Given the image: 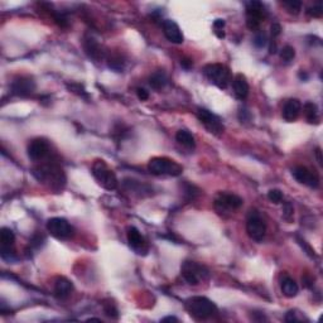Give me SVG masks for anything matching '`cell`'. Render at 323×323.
I'll use <instances>...</instances> for the list:
<instances>
[{
  "label": "cell",
  "instance_id": "1",
  "mask_svg": "<svg viewBox=\"0 0 323 323\" xmlns=\"http://www.w3.org/2000/svg\"><path fill=\"white\" fill-rule=\"evenodd\" d=\"M32 173L42 183L48 182L51 187L54 188V190H61L65 186V173H63L62 168L58 167L54 163H48V164H42L35 167Z\"/></svg>",
  "mask_w": 323,
  "mask_h": 323
},
{
  "label": "cell",
  "instance_id": "2",
  "mask_svg": "<svg viewBox=\"0 0 323 323\" xmlns=\"http://www.w3.org/2000/svg\"><path fill=\"white\" fill-rule=\"evenodd\" d=\"M187 311L196 320H208L217 314V307L206 297H192L186 303Z\"/></svg>",
  "mask_w": 323,
  "mask_h": 323
},
{
  "label": "cell",
  "instance_id": "3",
  "mask_svg": "<svg viewBox=\"0 0 323 323\" xmlns=\"http://www.w3.org/2000/svg\"><path fill=\"white\" fill-rule=\"evenodd\" d=\"M182 278L190 286H198L201 282H205L210 278V270L205 265L192 260H186L180 267Z\"/></svg>",
  "mask_w": 323,
  "mask_h": 323
},
{
  "label": "cell",
  "instance_id": "4",
  "mask_svg": "<svg viewBox=\"0 0 323 323\" xmlns=\"http://www.w3.org/2000/svg\"><path fill=\"white\" fill-rule=\"evenodd\" d=\"M148 169L150 173L156 176H172V177H177L183 172L182 165L178 164L173 159L165 158V157H156L150 159L148 163Z\"/></svg>",
  "mask_w": 323,
  "mask_h": 323
},
{
  "label": "cell",
  "instance_id": "5",
  "mask_svg": "<svg viewBox=\"0 0 323 323\" xmlns=\"http://www.w3.org/2000/svg\"><path fill=\"white\" fill-rule=\"evenodd\" d=\"M203 73L208 78L210 82L217 86L218 89L225 90L231 81V72L229 67L221 63H210L206 65L203 69Z\"/></svg>",
  "mask_w": 323,
  "mask_h": 323
},
{
  "label": "cell",
  "instance_id": "6",
  "mask_svg": "<svg viewBox=\"0 0 323 323\" xmlns=\"http://www.w3.org/2000/svg\"><path fill=\"white\" fill-rule=\"evenodd\" d=\"M92 174L95 179L99 182L101 187L108 191H114L118 187V178L116 174L108 167L104 161H95L92 164Z\"/></svg>",
  "mask_w": 323,
  "mask_h": 323
},
{
  "label": "cell",
  "instance_id": "7",
  "mask_svg": "<svg viewBox=\"0 0 323 323\" xmlns=\"http://www.w3.org/2000/svg\"><path fill=\"white\" fill-rule=\"evenodd\" d=\"M246 233L250 239L256 242H261L265 237L267 224L258 210L249 211L248 218H246Z\"/></svg>",
  "mask_w": 323,
  "mask_h": 323
},
{
  "label": "cell",
  "instance_id": "8",
  "mask_svg": "<svg viewBox=\"0 0 323 323\" xmlns=\"http://www.w3.org/2000/svg\"><path fill=\"white\" fill-rule=\"evenodd\" d=\"M267 8L260 1H250L246 5V25L249 29L256 31L260 27L261 22L267 17Z\"/></svg>",
  "mask_w": 323,
  "mask_h": 323
},
{
  "label": "cell",
  "instance_id": "9",
  "mask_svg": "<svg viewBox=\"0 0 323 323\" xmlns=\"http://www.w3.org/2000/svg\"><path fill=\"white\" fill-rule=\"evenodd\" d=\"M47 230L53 237L59 240L71 239L75 233L69 221L62 217H53L47 221Z\"/></svg>",
  "mask_w": 323,
  "mask_h": 323
},
{
  "label": "cell",
  "instance_id": "10",
  "mask_svg": "<svg viewBox=\"0 0 323 323\" xmlns=\"http://www.w3.org/2000/svg\"><path fill=\"white\" fill-rule=\"evenodd\" d=\"M242 206V198L233 193L221 192L215 198V208L218 214H231Z\"/></svg>",
  "mask_w": 323,
  "mask_h": 323
},
{
  "label": "cell",
  "instance_id": "11",
  "mask_svg": "<svg viewBox=\"0 0 323 323\" xmlns=\"http://www.w3.org/2000/svg\"><path fill=\"white\" fill-rule=\"evenodd\" d=\"M0 242H1V249L0 254L1 259L8 263H13L17 260V255L14 251V242H16V235L10 229L3 227L0 230Z\"/></svg>",
  "mask_w": 323,
  "mask_h": 323
},
{
  "label": "cell",
  "instance_id": "12",
  "mask_svg": "<svg viewBox=\"0 0 323 323\" xmlns=\"http://www.w3.org/2000/svg\"><path fill=\"white\" fill-rule=\"evenodd\" d=\"M197 118L201 121V124L214 135L220 137L221 134L224 133L225 126L222 124V120L217 115H215L214 112L206 109H198L197 110Z\"/></svg>",
  "mask_w": 323,
  "mask_h": 323
},
{
  "label": "cell",
  "instance_id": "13",
  "mask_svg": "<svg viewBox=\"0 0 323 323\" xmlns=\"http://www.w3.org/2000/svg\"><path fill=\"white\" fill-rule=\"evenodd\" d=\"M293 177L295 178L297 182H299L301 184H305V186L311 187V188H318L320 187V177L316 172L308 169L307 167H298L293 168L292 171Z\"/></svg>",
  "mask_w": 323,
  "mask_h": 323
},
{
  "label": "cell",
  "instance_id": "14",
  "mask_svg": "<svg viewBox=\"0 0 323 323\" xmlns=\"http://www.w3.org/2000/svg\"><path fill=\"white\" fill-rule=\"evenodd\" d=\"M127 242H129V246L138 255H146L148 251H149L148 242H146V240L144 239L143 235L140 233V231L138 230L137 227L130 226L127 229Z\"/></svg>",
  "mask_w": 323,
  "mask_h": 323
},
{
  "label": "cell",
  "instance_id": "15",
  "mask_svg": "<svg viewBox=\"0 0 323 323\" xmlns=\"http://www.w3.org/2000/svg\"><path fill=\"white\" fill-rule=\"evenodd\" d=\"M27 152H28V157L31 161L33 162L44 161L51 152L50 144L47 143L44 139L38 138V139L32 140L31 143H29Z\"/></svg>",
  "mask_w": 323,
  "mask_h": 323
},
{
  "label": "cell",
  "instance_id": "16",
  "mask_svg": "<svg viewBox=\"0 0 323 323\" xmlns=\"http://www.w3.org/2000/svg\"><path fill=\"white\" fill-rule=\"evenodd\" d=\"M36 90V82L33 78L25 77V76H20V77L16 78L10 85V91L13 95L20 97H25L31 95L33 91Z\"/></svg>",
  "mask_w": 323,
  "mask_h": 323
},
{
  "label": "cell",
  "instance_id": "17",
  "mask_svg": "<svg viewBox=\"0 0 323 323\" xmlns=\"http://www.w3.org/2000/svg\"><path fill=\"white\" fill-rule=\"evenodd\" d=\"M163 33H164L165 38H167L169 42L174 44H182L183 43V33L180 31L179 25L174 20L171 19H167L163 22Z\"/></svg>",
  "mask_w": 323,
  "mask_h": 323
},
{
  "label": "cell",
  "instance_id": "18",
  "mask_svg": "<svg viewBox=\"0 0 323 323\" xmlns=\"http://www.w3.org/2000/svg\"><path fill=\"white\" fill-rule=\"evenodd\" d=\"M82 47H84L85 53L87 54L89 58H91L95 62H99L104 58V51L103 47L100 46V43L93 37H86L82 42Z\"/></svg>",
  "mask_w": 323,
  "mask_h": 323
},
{
  "label": "cell",
  "instance_id": "19",
  "mask_svg": "<svg viewBox=\"0 0 323 323\" xmlns=\"http://www.w3.org/2000/svg\"><path fill=\"white\" fill-rule=\"evenodd\" d=\"M302 111V104L298 99H290L284 104L282 115L284 120L294 121L298 119L299 114Z\"/></svg>",
  "mask_w": 323,
  "mask_h": 323
},
{
  "label": "cell",
  "instance_id": "20",
  "mask_svg": "<svg viewBox=\"0 0 323 323\" xmlns=\"http://www.w3.org/2000/svg\"><path fill=\"white\" fill-rule=\"evenodd\" d=\"M233 87L235 96L239 100H244L249 95V84L246 77L242 73H237L233 80Z\"/></svg>",
  "mask_w": 323,
  "mask_h": 323
},
{
  "label": "cell",
  "instance_id": "21",
  "mask_svg": "<svg viewBox=\"0 0 323 323\" xmlns=\"http://www.w3.org/2000/svg\"><path fill=\"white\" fill-rule=\"evenodd\" d=\"M72 290H73V284H72V282H70V280L65 277L57 278L56 282H54V294H56L57 298H67L72 293Z\"/></svg>",
  "mask_w": 323,
  "mask_h": 323
},
{
  "label": "cell",
  "instance_id": "22",
  "mask_svg": "<svg viewBox=\"0 0 323 323\" xmlns=\"http://www.w3.org/2000/svg\"><path fill=\"white\" fill-rule=\"evenodd\" d=\"M176 140L179 145H182L186 149L193 150L196 148V140L195 137L188 130H184V129H180L176 134Z\"/></svg>",
  "mask_w": 323,
  "mask_h": 323
},
{
  "label": "cell",
  "instance_id": "23",
  "mask_svg": "<svg viewBox=\"0 0 323 323\" xmlns=\"http://www.w3.org/2000/svg\"><path fill=\"white\" fill-rule=\"evenodd\" d=\"M168 84V77L163 70H158V71L153 72L152 76L149 77V85L154 90H162L164 89L165 85Z\"/></svg>",
  "mask_w": 323,
  "mask_h": 323
},
{
  "label": "cell",
  "instance_id": "24",
  "mask_svg": "<svg viewBox=\"0 0 323 323\" xmlns=\"http://www.w3.org/2000/svg\"><path fill=\"white\" fill-rule=\"evenodd\" d=\"M280 287H282L283 294L286 295L287 298H293V297H295L299 292L298 284L295 283L294 279H292V278L289 277H286L282 280Z\"/></svg>",
  "mask_w": 323,
  "mask_h": 323
},
{
  "label": "cell",
  "instance_id": "25",
  "mask_svg": "<svg viewBox=\"0 0 323 323\" xmlns=\"http://www.w3.org/2000/svg\"><path fill=\"white\" fill-rule=\"evenodd\" d=\"M123 184H124V187L127 191H130V192L134 193H139V195H144L143 192H152L150 187H148L146 184L140 183L139 180L131 179V178H125Z\"/></svg>",
  "mask_w": 323,
  "mask_h": 323
},
{
  "label": "cell",
  "instance_id": "26",
  "mask_svg": "<svg viewBox=\"0 0 323 323\" xmlns=\"http://www.w3.org/2000/svg\"><path fill=\"white\" fill-rule=\"evenodd\" d=\"M303 111H305V115L307 121L309 124H320V115H318V108L314 103H308L305 104L303 106Z\"/></svg>",
  "mask_w": 323,
  "mask_h": 323
},
{
  "label": "cell",
  "instance_id": "27",
  "mask_svg": "<svg viewBox=\"0 0 323 323\" xmlns=\"http://www.w3.org/2000/svg\"><path fill=\"white\" fill-rule=\"evenodd\" d=\"M282 5L288 10L290 14L297 16L302 9V1L299 0H288V1H282Z\"/></svg>",
  "mask_w": 323,
  "mask_h": 323
},
{
  "label": "cell",
  "instance_id": "28",
  "mask_svg": "<svg viewBox=\"0 0 323 323\" xmlns=\"http://www.w3.org/2000/svg\"><path fill=\"white\" fill-rule=\"evenodd\" d=\"M109 67L112 70H115L116 72H121L123 70H124V59H123V57L120 56V54H115V56H111L109 58Z\"/></svg>",
  "mask_w": 323,
  "mask_h": 323
},
{
  "label": "cell",
  "instance_id": "29",
  "mask_svg": "<svg viewBox=\"0 0 323 323\" xmlns=\"http://www.w3.org/2000/svg\"><path fill=\"white\" fill-rule=\"evenodd\" d=\"M294 57H295V50L292 46L283 47L282 51H280V58H282L284 62H290V61H293Z\"/></svg>",
  "mask_w": 323,
  "mask_h": 323
},
{
  "label": "cell",
  "instance_id": "30",
  "mask_svg": "<svg viewBox=\"0 0 323 323\" xmlns=\"http://www.w3.org/2000/svg\"><path fill=\"white\" fill-rule=\"evenodd\" d=\"M104 312H105V314L108 316V317L114 318V320H116V318L119 317L118 309H116L115 305H114L112 302H109V303H104Z\"/></svg>",
  "mask_w": 323,
  "mask_h": 323
},
{
  "label": "cell",
  "instance_id": "31",
  "mask_svg": "<svg viewBox=\"0 0 323 323\" xmlns=\"http://www.w3.org/2000/svg\"><path fill=\"white\" fill-rule=\"evenodd\" d=\"M252 43H254V46L256 47V48H259V50L264 48V47L268 44L267 36H265L264 32H259L258 35L255 36L254 40H252Z\"/></svg>",
  "mask_w": 323,
  "mask_h": 323
},
{
  "label": "cell",
  "instance_id": "32",
  "mask_svg": "<svg viewBox=\"0 0 323 323\" xmlns=\"http://www.w3.org/2000/svg\"><path fill=\"white\" fill-rule=\"evenodd\" d=\"M224 28H225L224 19H216V20L214 22V29H215V33H216V36H217L218 38L225 37Z\"/></svg>",
  "mask_w": 323,
  "mask_h": 323
},
{
  "label": "cell",
  "instance_id": "33",
  "mask_svg": "<svg viewBox=\"0 0 323 323\" xmlns=\"http://www.w3.org/2000/svg\"><path fill=\"white\" fill-rule=\"evenodd\" d=\"M268 198L270 199L273 203H280L283 201V193L280 190H270L268 192Z\"/></svg>",
  "mask_w": 323,
  "mask_h": 323
},
{
  "label": "cell",
  "instance_id": "34",
  "mask_svg": "<svg viewBox=\"0 0 323 323\" xmlns=\"http://www.w3.org/2000/svg\"><path fill=\"white\" fill-rule=\"evenodd\" d=\"M307 14L309 17H313V18H321L323 14V8L321 4H317V5H313L311 8H308Z\"/></svg>",
  "mask_w": 323,
  "mask_h": 323
},
{
  "label": "cell",
  "instance_id": "35",
  "mask_svg": "<svg viewBox=\"0 0 323 323\" xmlns=\"http://www.w3.org/2000/svg\"><path fill=\"white\" fill-rule=\"evenodd\" d=\"M293 214H294V210H293V206L289 203V202H286L284 203V207H283V217L286 218L287 221H292L293 218Z\"/></svg>",
  "mask_w": 323,
  "mask_h": 323
},
{
  "label": "cell",
  "instance_id": "36",
  "mask_svg": "<svg viewBox=\"0 0 323 323\" xmlns=\"http://www.w3.org/2000/svg\"><path fill=\"white\" fill-rule=\"evenodd\" d=\"M67 87H69V89L72 91V92L78 93V95H80V96H82V97H87L86 91H85V89L82 86H81V85L72 84V85H67Z\"/></svg>",
  "mask_w": 323,
  "mask_h": 323
},
{
  "label": "cell",
  "instance_id": "37",
  "mask_svg": "<svg viewBox=\"0 0 323 323\" xmlns=\"http://www.w3.org/2000/svg\"><path fill=\"white\" fill-rule=\"evenodd\" d=\"M184 193H186V195H188V197H190V198H195V197H196L197 195L199 193V190L197 188V187L193 186V184L187 183L186 184V190H184Z\"/></svg>",
  "mask_w": 323,
  "mask_h": 323
},
{
  "label": "cell",
  "instance_id": "38",
  "mask_svg": "<svg viewBox=\"0 0 323 323\" xmlns=\"http://www.w3.org/2000/svg\"><path fill=\"white\" fill-rule=\"evenodd\" d=\"M137 95L138 97H139V100H142V101L149 99V92H148L145 89H142V87H138L137 89Z\"/></svg>",
  "mask_w": 323,
  "mask_h": 323
},
{
  "label": "cell",
  "instance_id": "39",
  "mask_svg": "<svg viewBox=\"0 0 323 323\" xmlns=\"http://www.w3.org/2000/svg\"><path fill=\"white\" fill-rule=\"evenodd\" d=\"M298 241H299V244H301V245H302V248H305V251H307V254L309 255V256H311V258H313V256H316V254H314V250H312V249L307 245V242H305V240L298 239Z\"/></svg>",
  "mask_w": 323,
  "mask_h": 323
},
{
  "label": "cell",
  "instance_id": "40",
  "mask_svg": "<svg viewBox=\"0 0 323 323\" xmlns=\"http://www.w3.org/2000/svg\"><path fill=\"white\" fill-rule=\"evenodd\" d=\"M270 29H271V36H273V37H278V36L282 33V27H280L279 23H273Z\"/></svg>",
  "mask_w": 323,
  "mask_h": 323
},
{
  "label": "cell",
  "instance_id": "41",
  "mask_svg": "<svg viewBox=\"0 0 323 323\" xmlns=\"http://www.w3.org/2000/svg\"><path fill=\"white\" fill-rule=\"evenodd\" d=\"M286 321L287 322H297V321H299V320L297 318V316H295L294 311H289L288 313L286 314Z\"/></svg>",
  "mask_w": 323,
  "mask_h": 323
},
{
  "label": "cell",
  "instance_id": "42",
  "mask_svg": "<svg viewBox=\"0 0 323 323\" xmlns=\"http://www.w3.org/2000/svg\"><path fill=\"white\" fill-rule=\"evenodd\" d=\"M180 66H182L184 70H190V69H192L193 63L190 58H183L182 61H180Z\"/></svg>",
  "mask_w": 323,
  "mask_h": 323
},
{
  "label": "cell",
  "instance_id": "43",
  "mask_svg": "<svg viewBox=\"0 0 323 323\" xmlns=\"http://www.w3.org/2000/svg\"><path fill=\"white\" fill-rule=\"evenodd\" d=\"M246 116H249V118H250V112H249L246 109H241V110H240L239 119H240V120H241V123H242V121L248 120V119H246Z\"/></svg>",
  "mask_w": 323,
  "mask_h": 323
},
{
  "label": "cell",
  "instance_id": "44",
  "mask_svg": "<svg viewBox=\"0 0 323 323\" xmlns=\"http://www.w3.org/2000/svg\"><path fill=\"white\" fill-rule=\"evenodd\" d=\"M316 157H317L318 164L322 165L323 164V161H322V156H321V149H320V148H317V149H316Z\"/></svg>",
  "mask_w": 323,
  "mask_h": 323
},
{
  "label": "cell",
  "instance_id": "45",
  "mask_svg": "<svg viewBox=\"0 0 323 323\" xmlns=\"http://www.w3.org/2000/svg\"><path fill=\"white\" fill-rule=\"evenodd\" d=\"M162 322H178L177 317H173V316H169V317H165L162 320Z\"/></svg>",
  "mask_w": 323,
  "mask_h": 323
}]
</instances>
